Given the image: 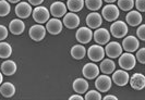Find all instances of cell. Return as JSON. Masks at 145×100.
Wrapping results in <instances>:
<instances>
[{
	"label": "cell",
	"instance_id": "f35d334b",
	"mask_svg": "<svg viewBox=\"0 0 145 100\" xmlns=\"http://www.w3.org/2000/svg\"><path fill=\"white\" fill-rule=\"evenodd\" d=\"M104 99L105 100H117V97H115L114 95H108V96H106Z\"/></svg>",
	"mask_w": 145,
	"mask_h": 100
},
{
	"label": "cell",
	"instance_id": "f546056e",
	"mask_svg": "<svg viewBox=\"0 0 145 100\" xmlns=\"http://www.w3.org/2000/svg\"><path fill=\"white\" fill-rule=\"evenodd\" d=\"M85 5L91 11H97L102 8L103 0H85Z\"/></svg>",
	"mask_w": 145,
	"mask_h": 100
},
{
	"label": "cell",
	"instance_id": "277c9868",
	"mask_svg": "<svg viewBox=\"0 0 145 100\" xmlns=\"http://www.w3.org/2000/svg\"><path fill=\"white\" fill-rule=\"evenodd\" d=\"M87 56L92 61H102L105 57V49L102 45H93L87 50Z\"/></svg>",
	"mask_w": 145,
	"mask_h": 100
},
{
	"label": "cell",
	"instance_id": "ab89813d",
	"mask_svg": "<svg viewBox=\"0 0 145 100\" xmlns=\"http://www.w3.org/2000/svg\"><path fill=\"white\" fill-rule=\"evenodd\" d=\"M9 2H12V3H16V2H20V0H8Z\"/></svg>",
	"mask_w": 145,
	"mask_h": 100
},
{
	"label": "cell",
	"instance_id": "ac0fdd59",
	"mask_svg": "<svg viewBox=\"0 0 145 100\" xmlns=\"http://www.w3.org/2000/svg\"><path fill=\"white\" fill-rule=\"evenodd\" d=\"M130 81V85L133 89H138L141 90L143 89L145 86V76L141 73H135L132 75V77L129 79Z\"/></svg>",
	"mask_w": 145,
	"mask_h": 100
},
{
	"label": "cell",
	"instance_id": "d6986e66",
	"mask_svg": "<svg viewBox=\"0 0 145 100\" xmlns=\"http://www.w3.org/2000/svg\"><path fill=\"white\" fill-rule=\"evenodd\" d=\"M50 13L55 18H61L67 13V6L61 1H56L51 5L50 7Z\"/></svg>",
	"mask_w": 145,
	"mask_h": 100
},
{
	"label": "cell",
	"instance_id": "5bb4252c",
	"mask_svg": "<svg viewBox=\"0 0 145 100\" xmlns=\"http://www.w3.org/2000/svg\"><path fill=\"white\" fill-rule=\"evenodd\" d=\"M63 24L68 29H73L79 26L80 24V18L75 14L74 12H70V13H65L63 15Z\"/></svg>",
	"mask_w": 145,
	"mask_h": 100
},
{
	"label": "cell",
	"instance_id": "4dcf8cb0",
	"mask_svg": "<svg viewBox=\"0 0 145 100\" xmlns=\"http://www.w3.org/2000/svg\"><path fill=\"white\" fill-rule=\"evenodd\" d=\"M10 5L6 0H0V16H6L10 13Z\"/></svg>",
	"mask_w": 145,
	"mask_h": 100
},
{
	"label": "cell",
	"instance_id": "d590c367",
	"mask_svg": "<svg viewBox=\"0 0 145 100\" xmlns=\"http://www.w3.org/2000/svg\"><path fill=\"white\" fill-rule=\"evenodd\" d=\"M138 37L141 40H145V25H141L138 29Z\"/></svg>",
	"mask_w": 145,
	"mask_h": 100
},
{
	"label": "cell",
	"instance_id": "cb8c5ba5",
	"mask_svg": "<svg viewBox=\"0 0 145 100\" xmlns=\"http://www.w3.org/2000/svg\"><path fill=\"white\" fill-rule=\"evenodd\" d=\"M73 89L78 94H84L88 89V83L84 79H76L73 82Z\"/></svg>",
	"mask_w": 145,
	"mask_h": 100
},
{
	"label": "cell",
	"instance_id": "b9f144b4",
	"mask_svg": "<svg viewBox=\"0 0 145 100\" xmlns=\"http://www.w3.org/2000/svg\"><path fill=\"white\" fill-rule=\"evenodd\" d=\"M2 79H3V77H2V74H1V72H0V85H1V83H2Z\"/></svg>",
	"mask_w": 145,
	"mask_h": 100
},
{
	"label": "cell",
	"instance_id": "6da1fadb",
	"mask_svg": "<svg viewBox=\"0 0 145 100\" xmlns=\"http://www.w3.org/2000/svg\"><path fill=\"white\" fill-rule=\"evenodd\" d=\"M137 63V59L131 53V52H125L123 55H120L119 58V65L123 69V70H132Z\"/></svg>",
	"mask_w": 145,
	"mask_h": 100
},
{
	"label": "cell",
	"instance_id": "603a6c76",
	"mask_svg": "<svg viewBox=\"0 0 145 100\" xmlns=\"http://www.w3.org/2000/svg\"><path fill=\"white\" fill-rule=\"evenodd\" d=\"M1 71L5 75H13L16 72V63L12 60H7L1 64Z\"/></svg>",
	"mask_w": 145,
	"mask_h": 100
},
{
	"label": "cell",
	"instance_id": "e575fe53",
	"mask_svg": "<svg viewBox=\"0 0 145 100\" xmlns=\"http://www.w3.org/2000/svg\"><path fill=\"white\" fill-rule=\"evenodd\" d=\"M8 37V29L6 26L3 25H0V42L6 39Z\"/></svg>",
	"mask_w": 145,
	"mask_h": 100
},
{
	"label": "cell",
	"instance_id": "7a4b0ae2",
	"mask_svg": "<svg viewBox=\"0 0 145 100\" xmlns=\"http://www.w3.org/2000/svg\"><path fill=\"white\" fill-rule=\"evenodd\" d=\"M102 15L103 18H105L106 21H116L119 18V8L112 3H109L107 6H105L102 10Z\"/></svg>",
	"mask_w": 145,
	"mask_h": 100
},
{
	"label": "cell",
	"instance_id": "9c48e42d",
	"mask_svg": "<svg viewBox=\"0 0 145 100\" xmlns=\"http://www.w3.org/2000/svg\"><path fill=\"white\" fill-rule=\"evenodd\" d=\"M140 46L138 38L134 36H127L122 42V48H123L127 52H134L137 51Z\"/></svg>",
	"mask_w": 145,
	"mask_h": 100
},
{
	"label": "cell",
	"instance_id": "83f0119b",
	"mask_svg": "<svg viewBox=\"0 0 145 100\" xmlns=\"http://www.w3.org/2000/svg\"><path fill=\"white\" fill-rule=\"evenodd\" d=\"M12 53V47L8 43H0V58L1 59H7Z\"/></svg>",
	"mask_w": 145,
	"mask_h": 100
},
{
	"label": "cell",
	"instance_id": "7c38bea8",
	"mask_svg": "<svg viewBox=\"0 0 145 100\" xmlns=\"http://www.w3.org/2000/svg\"><path fill=\"white\" fill-rule=\"evenodd\" d=\"M15 14L20 19H26L32 14V7L27 2H19L15 7Z\"/></svg>",
	"mask_w": 145,
	"mask_h": 100
},
{
	"label": "cell",
	"instance_id": "7402d4cb",
	"mask_svg": "<svg viewBox=\"0 0 145 100\" xmlns=\"http://www.w3.org/2000/svg\"><path fill=\"white\" fill-rule=\"evenodd\" d=\"M0 94L2 96H5L6 98H10L12 96H14L15 94V87L12 83L10 82H6V83H1L0 85Z\"/></svg>",
	"mask_w": 145,
	"mask_h": 100
},
{
	"label": "cell",
	"instance_id": "74e56055",
	"mask_svg": "<svg viewBox=\"0 0 145 100\" xmlns=\"http://www.w3.org/2000/svg\"><path fill=\"white\" fill-rule=\"evenodd\" d=\"M69 99L70 100H83V97H81L80 95H73Z\"/></svg>",
	"mask_w": 145,
	"mask_h": 100
},
{
	"label": "cell",
	"instance_id": "5b68a950",
	"mask_svg": "<svg viewBox=\"0 0 145 100\" xmlns=\"http://www.w3.org/2000/svg\"><path fill=\"white\" fill-rule=\"evenodd\" d=\"M32 15L35 22L42 24L49 20V11L45 7H37L32 11Z\"/></svg>",
	"mask_w": 145,
	"mask_h": 100
},
{
	"label": "cell",
	"instance_id": "ffe728a7",
	"mask_svg": "<svg viewBox=\"0 0 145 100\" xmlns=\"http://www.w3.org/2000/svg\"><path fill=\"white\" fill-rule=\"evenodd\" d=\"M9 29H10V32L12 34L20 35V34H22L24 32V29H25V24L23 23V21H22L21 19H14V20H12V21L10 22Z\"/></svg>",
	"mask_w": 145,
	"mask_h": 100
},
{
	"label": "cell",
	"instance_id": "8992f818",
	"mask_svg": "<svg viewBox=\"0 0 145 100\" xmlns=\"http://www.w3.org/2000/svg\"><path fill=\"white\" fill-rule=\"evenodd\" d=\"M111 84H112L111 79H110L109 76H107V75H101V76H97L96 82H95V86H96V88H97L99 92H102V93H106V92H108L109 89L111 88Z\"/></svg>",
	"mask_w": 145,
	"mask_h": 100
},
{
	"label": "cell",
	"instance_id": "d4e9b609",
	"mask_svg": "<svg viewBox=\"0 0 145 100\" xmlns=\"http://www.w3.org/2000/svg\"><path fill=\"white\" fill-rule=\"evenodd\" d=\"M99 69H101L99 71H102L103 73H105V74H110V73H112V72L115 71L116 64H115V62H114L111 59H105V60L102 61Z\"/></svg>",
	"mask_w": 145,
	"mask_h": 100
},
{
	"label": "cell",
	"instance_id": "1f68e13d",
	"mask_svg": "<svg viewBox=\"0 0 145 100\" xmlns=\"http://www.w3.org/2000/svg\"><path fill=\"white\" fill-rule=\"evenodd\" d=\"M85 99L86 100H101L102 99V96L101 94L96 90H91L85 95Z\"/></svg>",
	"mask_w": 145,
	"mask_h": 100
},
{
	"label": "cell",
	"instance_id": "2e32d148",
	"mask_svg": "<svg viewBox=\"0 0 145 100\" xmlns=\"http://www.w3.org/2000/svg\"><path fill=\"white\" fill-rule=\"evenodd\" d=\"M94 39L95 42L99 45H105V44L109 43L110 39V33L108 32V29H97L95 31Z\"/></svg>",
	"mask_w": 145,
	"mask_h": 100
},
{
	"label": "cell",
	"instance_id": "ba28073f",
	"mask_svg": "<svg viewBox=\"0 0 145 100\" xmlns=\"http://www.w3.org/2000/svg\"><path fill=\"white\" fill-rule=\"evenodd\" d=\"M76 40L81 44H87L89 43L93 38V33L89 27H80L76 32Z\"/></svg>",
	"mask_w": 145,
	"mask_h": 100
},
{
	"label": "cell",
	"instance_id": "44dd1931",
	"mask_svg": "<svg viewBox=\"0 0 145 100\" xmlns=\"http://www.w3.org/2000/svg\"><path fill=\"white\" fill-rule=\"evenodd\" d=\"M125 20L128 22V24L131 26H138L142 23V15L138 11L130 10V12L125 16Z\"/></svg>",
	"mask_w": 145,
	"mask_h": 100
},
{
	"label": "cell",
	"instance_id": "8d00e7d4",
	"mask_svg": "<svg viewBox=\"0 0 145 100\" xmlns=\"http://www.w3.org/2000/svg\"><path fill=\"white\" fill-rule=\"evenodd\" d=\"M43 1L44 0H29V2L31 5H33V6H38V5H40Z\"/></svg>",
	"mask_w": 145,
	"mask_h": 100
},
{
	"label": "cell",
	"instance_id": "e0dca14e",
	"mask_svg": "<svg viewBox=\"0 0 145 100\" xmlns=\"http://www.w3.org/2000/svg\"><path fill=\"white\" fill-rule=\"evenodd\" d=\"M103 23L102 15L97 12H92L87 15L86 24L89 29H98Z\"/></svg>",
	"mask_w": 145,
	"mask_h": 100
},
{
	"label": "cell",
	"instance_id": "d6a6232c",
	"mask_svg": "<svg viewBox=\"0 0 145 100\" xmlns=\"http://www.w3.org/2000/svg\"><path fill=\"white\" fill-rule=\"evenodd\" d=\"M135 59H138V61L140 63L144 64L145 63V48H141V49L138 50V52H137V58H135Z\"/></svg>",
	"mask_w": 145,
	"mask_h": 100
},
{
	"label": "cell",
	"instance_id": "836d02e7",
	"mask_svg": "<svg viewBox=\"0 0 145 100\" xmlns=\"http://www.w3.org/2000/svg\"><path fill=\"white\" fill-rule=\"evenodd\" d=\"M135 7L140 12H144L145 11V0H137L135 1Z\"/></svg>",
	"mask_w": 145,
	"mask_h": 100
},
{
	"label": "cell",
	"instance_id": "60d3db41",
	"mask_svg": "<svg viewBox=\"0 0 145 100\" xmlns=\"http://www.w3.org/2000/svg\"><path fill=\"white\" fill-rule=\"evenodd\" d=\"M106 2H108V3H112V2H115L116 0H105Z\"/></svg>",
	"mask_w": 145,
	"mask_h": 100
},
{
	"label": "cell",
	"instance_id": "484cf974",
	"mask_svg": "<svg viewBox=\"0 0 145 100\" xmlns=\"http://www.w3.org/2000/svg\"><path fill=\"white\" fill-rule=\"evenodd\" d=\"M86 55V49L84 46L82 45H75L71 48V56H72L75 60H81L85 57Z\"/></svg>",
	"mask_w": 145,
	"mask_h": 100
},
{
	"label": "cell",
	"instance_id": "9a60e30c",
	"mask_svg": "<svg viewBox=\"0 0 145 100\" xmlns=\"http://www.w3.org/2000/svg\"><path fill=\"white\" fill-rule=\"evenodd\" d=\"M129 74L128 72L124 71V70H118V71L114 72V75H112V81L116 83L118 86H124L129 83Z\"/></svg>",
	"mask_w": 145,
	"mask_h": 100
},
{
	"label": "cell",
	"instance_id": "3957f363",
	"mask_svg": "<svg viewBox=\"0 0 145 100\" xmlns=\"http://www.w3.org/2000/svg\"><path fill=\"white\" fill-rule=\"evenodd\" d=\"M110 33L116 38H122L128 34V25L122 21H116L110 26Z\"/></svg>",
	"mask_w": 145,
	"mask_h": 100
},
{
	"label": "cell",
	"instance_id": "30bf717a",
	"mask_svg": "<svg viewBox=\"0 0 145 100\" xmlns=\"http://www.w3.org/2000/svg\"><path fill=\"white\" fill-rule=\"evenodd\" d=\"M46 31H48L49 34L51 35H58L62 31V22L57 18L48 20L47 24H46Z\"/></svg>",
	"mask_w": 145,
	"mask_h": 100
},
{
	"label": "cell",
	"instance_id": "4316f807",
	"mask_svg": "<svg viewBox=\"0 0 145 100\" xmlns=\"http://www.w3.org/2000/svg\"><path fill=\"white\" fill-rule=\"evenodd\" d=\"M84 7V0H68L67 8L71 12H79Z\"/></svg>",
	"mask_w": 145,
	"mask_h": 100
},
{
	"label": "cell",
	"instance_id": "4fadbf2b",
	"mask_svg": "<svg viewBox=\"0 0 145 100\" xmlns=\"http://www.w3.org/2000/svg\"><path fill=\"white\" fill-rule=\"evenodd\" d=\"M82 72H83V75L85 79H93L99 75V68L95 63H87L84 65Z\"/></svg>",
	"mask_w": 145,
	"mask_h": 100
},
{
	"label": "cell",
	"instance_id": "f1b7e54d",
	"mask_svg": "<svg viewBox=\"0 0 145 100\" xmlns=\"http://www.w3.org/2000/svg\"><path fill=\"white\" fill-rule=\"evenodd\" d=\"M134 7V0H118V8L123 11H130Z\"/></svg>",
	"mask_w": 145,
	"mask_h": 100
},
{
	"label": "cell",
	"instance_id": "52a82bcc",
	"mask_svg": "<svg viewBox=\"0 0 145 100\" xmlns=\"http://www.w3.org/2000/svg\"><path fill=\"white\" fill-rule=\"evenodd\" d=\"M105 52L109 58H118L122 53V46L117 42L107 43V46L105 48Z\"/></svg>",
	"mask_w": 145,
	"mask_h": 100
},
{
	"label": "cell",
	"instance_id": "8fae6325",
	"mask_svg": "<svg viewBox=\"0 0 145 100\" xmlns=\"http://www.w3.org/2000/svg\"><path fill=\"white\" fill-rule=\"evenodd\" d=\"M29 37L33 39V40H35V42H39V40H42L44 39V37L46 35V29L42 26L40 24H38V25H33L31 29H29Z\"/></svg>",
	"mask_w": 145,
	"mask_h": 100
}]
</instances>
